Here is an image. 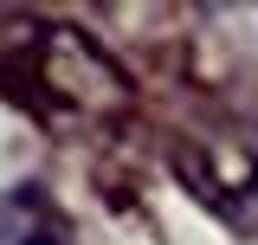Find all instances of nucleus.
I'll list each match as a JSON object with an SVG mask.
<instances>
[{
    "instance_id": "1",
    "label": "nucleus",
    "mask_w": 258,
    "mask_h": 245,
    "mask_svg": "<svg viewBox=\"0 0 258 245\" xmlns=\"http://www.w3.org/2000/svg\"><path fill=\"white\" fill-rule=\"evenodd\" d=\"M7 97L58 136H91L136 110V78L84 26L26 20V52L7 45Z\"/></svg>"
},
{
    "instance_id": "3",
    "label": "nucleus",
    "mask_w": 258,
    "mask_h": 245,
    "mask_svg": "<svg viewBox=\"0 0 258 245\" xmlns=\"http://www.w3.org/2000/svg\"><path fill=\"white\" fill-rule=\"evenodd\" d=\"M7 245H71V226L39 187H13L7 194Z\"/></svg>"
},
{
    "instance_id": "2",
    "label": "nucleus",
    "mask_w": 258,
    "mask_h": 245,
    "mask_svg": "<svg viewBox=\"0 0 258 245\" xmlns=\"http://www.w3.org/2000/svg\"><path fill=\"white\" fill-rule=\"evenodd\" d=\"M174 181L232 232H258V122H200L168 149Z\"/></svg>"
}]
</instances>
